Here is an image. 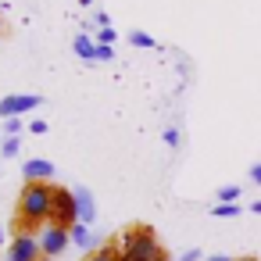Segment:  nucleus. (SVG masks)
<instances>
[{
  "mask_svg": "<svg viewBox=\"0 0 261 261\" xmlns=\"http://www.w3.org/2000/svg\"><path fill=\"white\" fill-rule=\"evenodd\" d=\"M236 261H257V257H236Z\"/></svg>",
  "mask_w": 261,
  "mask_h": 261,
  "instance_id": "nucleus-25",
  "label": "nucleus"
},
{
  "mask_svg": "<svg viewBox=\"0 0 261 261\" xmlns=\"http://www.w3.org/2000/svg\"><path fill=\"white\" fill-rule=\"evenodd\" d=\"M4 133H8V136H18V133H22V118H8V122H4Z\"/></svg>",
  "mask_w": 261,
  "mask_h": 261,
  "instance_id": "nucleus-17",
  "label": "nucleus"
},
{
  "mask_svg": "<svg viewBox=\"0 0 261 261\" xmlns=\"http://www.w3.org/2000/svg\"><path fill=\"white\" fill-rule=\"evenodd\" d=\"M204 261H236V257H225V254H215V257H204Z\"/></svg>",
  "mask_w": 261,
  "mask_h": 261,
  "instance_id": "nucleus-23",
  "label": "nucleus"
},
{
  "mask_svg": "<svg viewBox=\"0 0 261 261\" xmlns=\"http://www.w3.org/2000/svg\"><path fill=\"white\" fill-rule=\"evenodd\" d=\"M165 143L168 147H179V129H165Z\"/></svg>",
  "mask_w": 261,
  "mask_h": 261,
  "instance_id": "nucleus-20",
  "label": "nucleus"
},
{
  "mask_svg": "<svg viewBox=\"0 0 261 261\" xmlns=\"http://www.w3.org/2000/svg\"><path fill=\"white\" fill-rule=\"evenodd\" d=\"M129 43H133V47H154V36H150V33H140V29H136V33L129 36Z\"/></svg>",
  "mask_w": 261,
  "mask_h": 261,
  "instance_id": "nucleus-14",
  "label": "nucleus"
},
{
  "mask_svg": "<svg viewBox=\"0 0 261 261\" xmlns=\"http://www.w3.org/2000/svg\"><path fill=\"white\" fill-rule=\"evenodd\" d=\"M68 243H72V232H68V229H61V225H50V229H43V236H40L43 257H58Z\"/></svg>",
  "mask_w": 261,
  "mask_h": 261,
  "instance_id": "nucleus-6",
  "label": "nucleus"
},
{
  "mask_svg": "<svg viewBox=\"0 0 261 261\" xmlns=\"http://www.w3.org/2000/svg\"><path fill=\"white\" fill-rule=\"evenodd\" d=\"M75 222H79V200H75V190H61V186H54V211H50V225L72 229Z\"/></svg>",
  "mask_w": 261,
  "mask_h": 261,
  "instance_id": "nucleus-3",
  "label": "nucleus"
},
{
  "mask_svg": "<svg viewBox=\"0 0 261 261\" xmlns=\"http://www.w3.org/2000/svg\"><path fill=\"white\" fill-rule=\"evenodd\" d=\"M40 104H43V100H40L36 93H11V97L0 100V115H4V122H8V118L25 115V111H36Z\"/></svg>",
  "mask_w": 261,
  "mask_h": 261,
  "instance_id": "nucleus-5",
  "label": "nucleus"
},
{
  "mask_svg": "<svg viewBox=\"0 0 261 261\" xmlns=\"http://www.w3.org/2000/svg\"><path fill=\"white\" fill-rule=\"evenodd\" d=\"M68 232H72V243H75L79 250H90V247H93V232H90V225H86V222H75Z\"/></svg>",
  "mask_w": 261,
  "mask_h": 261,
  "instance_id": "nucleus-10",
  "label": "nucleus"
},
{
  "mask_svg": "<svg viewBox=\"0 0 261 261\" xmlns=\"http://www.w3.org/2000/svg\"><path fill=\"white\" fill-rule=\"evenodd\" d=\"M29 133H36V136H43V133H47V122H43V118H36V122H29Z\"/></svg>",
  "mask_w": 261,
  "mask_h": 261,
  "instance_id": "nucleus-19",
  "label": "nucleus"
},
{
  "mask_svg": "<svg viewBox=\"0 0 261 261\" xmlns=\"http://www.w3.org/2000/svg\"><path fill=\"white\" fill-rule=\"evenodd\" d=\"M54 211V186L50 182H25L22 197H18V225L22 232H29L40 222H50Z\"/></svg>",
  "mask_w": 261,
  "mask_h": 261,
  "instance_id": "nucleus-1",
  "label": "nucleus"
},
{
  "mask_svg": "<svg viewBox=\"0 0 261 261\" xmlns=\"http://www.w3.org/2000/svg\"><path fill=\"white\" fill-rule=\"evenodd\" d=\"M115 58V47L111 43H97V61H111Z\"/></svg>",
  "mask_w": 261,
  "mask_h": 261,
  "instance_id": "nucleus-16",
  "label": "nucleus"
},
{
  "mask_svg": "<svg viewBox=\"0 0 261 261\" xmlns=\"http://www.w3.org/2000/svg\"><path fill=\"white\" fill-rule=\"evenodd\" d=\"M22 179H25V182H50V179H54V165L43 161V158H33V161H25Z\"/></svg>",
  "mask_w": 261,
  "mask_h": 261,
  "instance_id": "nucleus-7",
  "label": "nucleus"
},
{
  "mask_svg": "<svg viewBox=\"0 0 261 261\" xmlns=\"http://www.w3.org/2000/svg\"><path fill=\"white\" fill-rule=\"evenodd\" d=\"M75 200H79V222H86V225H90V222L97 218V204H93V193H90L86 186H79V190H75Z\"/></svg>",
  "mask_w": 261,
  "mask_h": 261,
  "instance_id": "nucleus-8",
  "label": "nucleus"
},
{
  "mask_svg": "<svg viewBox=\"0 0 261 261\" xmlns=\"http://www.w3.org/2000/svg\"><path fill=\"white\" fill-rule=\"evenodd\" d=\"M115 40H118L115 29H100V36H97V43H111V47H115Z\"/></svg>",
  "mask_w": 261,
  "mask_h": 261,
  "instance_id": "nucleus-18",
  "label": "nucleus"
},
{
  "mask_svg": "<svg viewBox=\"0 0 261 261\" xmlns=\"http://www.w3.org/2000/svg\"><path fill=\"white\" fill-rule=\"evenodd\" d=\"M18 147H22V140H18V136H8V140H4V147H0V154H4V158H15V154H18Z\"/></svg>",
  "mask_w": 261,
  "mask_h": 261,
  "instance_id": "nucleus-13",
  "label": "nucleus"
},
{
  "mask_svg": "<svg viewBox=\"0 0 261 261\" xmlns=\"http://www.w3.org/2000/svg\"><path fill=\"white\" fill-rule=\"evenodd\" d=\"M43 257V247H40V236L33 232H18L11 240V250H8V261H40Z\"/></svg>",
  "mask_w": 261,
  "mask_h": 261,
  "instance_id": "nucleus-4",
  "label": "nucleus"
},
{
  "mask_svg": "<svg viewBox=\"0 0 261 261\" xmlns=\"http://www.w3.org/2000/svg\"><path fill=\"white\" fill-rule=\"evenodd\" d=\"M236 197H240V186H222V190H218V200H222V204H232Z\"/></svg>",
  "mask_w": 261,
  "mask_h": 261,
  "instance_id": "nucleus-15",
  "label": "nucleus"
},
{
  "mask_svg": "<svg viewBox=\"0 0 261 261\" xmlns=\"http://www.w3.org/2000/svg\"><path fill=\"white\" fill-rule=\"evenodd\" d=\"M200 257H204V254H200V250H197V247H193V250H186V254H182V257H179V261H200Z\"/></svg>",
  "mask_w": 261,
  "mask_h": 261,
  "instance_id": "nucleus-21",
  "label": "nucleus"
},
{
  "mask_svg": "<svg viewBox=\"0 0 261 261\" xmlns=\"http://www.w3.org/2000/svg\"><path fill=\"white\" fill-rule=\"evenodd\" d=\"M90 261H122V250H115V247H100V250L90 254Z\"/></svg>",
  "mask_w": 261,
  "mask_h": 261,
  "instance_id": "nucleus-11",
  "label": "nucleus"
},
{
  "mask_svg": "<svg viewBox=\"0 0 261 261\" xmlns=\"http://www.w3.org/2000/svg\"><path fill=\"white\" fill-rule=\"evenodd\" d=\"M250 211H254V215H261V200H254V204H250Z\"/></svg>",
  "mask_w": 261,
  "mask_h": 261,
  "instance_id": "nucleus-24",
  "label": "nucleus"
},
{
  "mask_svg": "<svg viewBox=\"0 0 261 261\" xmlns=\"http://www.w3.org/2000/svg\"><path fill=\"white\" fill-rule=\"evenodd\" d=\"M0 243H4V229H0Z\"/></svg>",
  "mask_w": 261,
  "mask_h": 261,
  "instance_id": "nucleus-26",
  "label": "nucleus"
},
{
  "mask_svg": "<svg viewBox=\"0 0 261 261\" xmlns=\"http://www.w3.org/2000/svg\"><path fill=\"white\" fill-rule=\"evenodd\" d=\"M250 179H254V182L261 186V165H254V168H250Z\"/></svg>",
  "mask_w": 261,
  "mask_h": 261,
  "instance_id": "nucleus-22",
  "label": "nucleus"
},
{
  "mask_svg": "<svg viewBox=\"0 0 261 261\" xmlns=\"http://www.w3.org/2000/svg\"><path fill=\"white\" fill-rule=\"evenodd\" d=\"M118 250H122V261H158V257H161L158 236H154L147 225H136V229H129Z\"/></svg>",
  "mask_w": 261,
  "mask_h": 261,
  "instance_id": "nucleus-2",
  "label": "nucleus"
},
{
  "mask_svg": "<svg viewBox=\"0 0 261 261\" xmlns=\"http://www.w3.org/2000/svg\"><path fill=\"white\" fill-rule=\"evenodd\" d=\"M72 50H75L83 61H97V40H90L86 33H79V36L72 40Z\"/></svg>",
  "mask_w": 261,
  "mask_h": 261,
  "instance_id": "nucleus-9",
  "label": "nucleus"
},
{
  "mask_svg": "<svg viewBox=\"0 0 261 261\" xmlns=\"http://www.w3.org/2000/svg\"><path fill=\"white\" fill-rule=\"evenodd\" d=\"M211 215L215 218H232V215H240V204H215Z\"/></svg>",
  "mask_w": 261,
  "mask_h": 261,
  "instance_id": "nucleus-12",
  "label": "nucleus"
}]
</instances>
